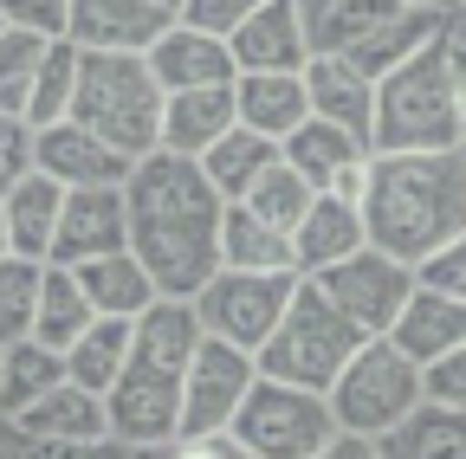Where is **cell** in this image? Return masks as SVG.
I'll return each mask as SVG.
<instances>
[{
    "label": "cell",
    "mask_w": 466,
    "mask_h": 459,
    "mask_svg": "<svg viewBox=\"0 0 466 459\" xmlns=\"http://www.w3.org/2000/svg\"><path fill=\"white\" fill-rule=\"evenodd\" d=\"M124 201H130V253L156 278V292L195 298L220 272V214H227L201 162L175 149H149L143 162H130Z\"/></svg>",
    "instance_id": "6da1fadb"
},
{
    "label": "cell",
    "mask_w": 466,
    "mask_h": 459,
    "mask_svg": "<svg viewBox=\"0 0 466 459\" xmlns=\"http://www.w3.org/2000/svg\"><path fill=\"white\" fill-rule=\"evenodd\" d=\"M370 246L428 265L466 234V149H376L363 182Z\"/></svg>",
    "instance_id": "7a4b0ae2"
},
{
    "label": "cell",
    "mask_w": 466,
    "mask_h": 459,
    "mask_svg": "<svg viewBox=\"0 0 466 459\" xmlns=\"http://www.w3.org/2000/svg\"><path fill=\"white\" fill-rule=\"evenodd\" d=\"M201 350V317L188 298H156L137 324H130V356L116 369L104 414H110V440L124 446H168L182 434V388H188V363Z\"/></svg>",
    "instance_id": "3957f363"
},
{
    "label": "cell",
    "mask_w": 466,
    "mask_h": 459,
    "mask_svg": "<svg viewBox=\"0 0 466 459\" xmlns=\"http://www.w3.org/2000/svg\"><path fill=\"white\" fill-rule=\"evenodd\" d=\"M162 104H168V91L149 72L143 52H85L78 45L72 124H85L110 149H124L130 162H143L149 149H162Z\"/></svg>",
    "instance_id": "277c9868"
},
{
    "label": "cell",
    "mask_w": 466,
    "mask_h": 459,
    "mask_svg": "<svg viewBox=\"0 0 466 459\" xmlns=\"http://www.w3.org/2000/svg\"><path fill=\"white\" fill-rule=\"evenodd\" d=\"M376 149H466L460 130V97H453V65L447 39L421 45L415 59L376 78Z\"/></svg>",
    "instance_id": "5b68a950"
},
{
    "label": "cell",
    "mask_w": 466,
    "mask_h": 459,
    "mask_svg": "<svg viewBox=\"0 0 466 459\" xmlns=\"http://www.w3.org/2000/svg\"><path fill=\"white\" fill-rule=\"evenodd\" d=\"M363 330L350 324L330 298H324V284L318 278H299V292H291V304H285V317H279V330L259 343V375H272V382H291V388H318V394H330V382H337V369L363 350Z\"/></svg>",
    "instance_id": "8992f818"
},
{
    "label": "cell",
    "mask_w": 466,
    "mask_h": 459,
    "mask_svg": "<svg viewBox=\"0 0 466 459\" xmlns=\"http://www.w3.org/2000/svg\"><path fill=\"white\" fill-rule=\"evenodd\" d=\"M330 414L343 434H370V440H389L408 414L428 408V388H421V363L401 356L389 336H370L357 356H350L330 382Z\"/></svg>",
    "instance_id": "52a82bcc"
},
{
    "label": "cell",
    "mask_w": 466,
    "mask_h": 459,
    "mask_svg": "<svg viewBox=\"0 0 466 459\" xmlns=\"http://www.w3.org/2000/svg\"><path fill=\"white\" fill-rule=\"evenodd\" d=\"M227 434L240 440L253 459H311L337 434V414H330V401L318 388H291V382L259 375Z\"/></svg>",
    "instance_id": "ba28073f"
},
{
    "label": "cell",
    "mask_w": 466,
    "mask_h": 459,
    "mask_svg": "<svg viewBox=\"0 0 466 459\" xmlns=\"http://www.w3.org/2000/svg\"><path fill=\"white\" fill-rule=\"evenodd\" d=\"M299 278L305 272H227L220 265L188 304H195V317H201L208 336H220V343H233V350H253L259 356V343L279 330L291 292H299Z\"/></svg>",
    "instance_id": "9c48e42d"
},
{
    "label": "cell",
    "mask_w": 466,
    "mask_h": 459,
    "mask_svg": "<svg viewBox=\"0 0 466 459\" xmlns=\"http://www.w3.org/2000/svg\"><path fill=\"white\" fill-rule=\"evenodd\" d=\"M318 284H324V298H330L350 324H357L363 336H389L395 317L408 311V298H415L421 272H415V265H401V259H389L382 246H357L350 259L324 265Z\"/></svg>",
    "instance_id": "30bf717a"
},
{
    "label": "cell",
    "mask_w": 466,
    "mask_h": 459,
    "mask_svg": "<svg viewBox=\"0 0 466 459\" xmlns=\"http://www.w3.org/2000/svg\"><path fill=\"white\" fill-rule=\"evenodd\" d=\"M253 382H259L253 350H233V343H220V336L201 330V350H195V363H188V388H182V434H175V440L227 434L233 414H240V401L253 394Z\"/></svg>",
    "instance_id": "8fae6325"
},
{
    "label": "cell",
    "mask_w": 466,
    "mask_h": 459,
    "mask_svg": "<svg viewBox=\"0 0 466 459\" xmlns=\"http://www.w3.org/2000/svg\"><path fill=\"white\" fill-rule=\"evenodd\" d=\"M285 162L299 168V175L318 188V195H337V201H357L363 207V182H370V136H357V130H337V124H324V117H305L299 130H291L285 143Z\"/></svg>",
    "instance_id": "7c38bea8"
},
{
    "label": "cell",
    "mask_w": 466,
    "mask_h": 459,
    "mask_svg": "<svg viewBox=\"0 0 466 459\" xmlns=\"http://www.w3.org/2000/svg\"><path fill=\"white\" fill-rule=\"evenodd\" d=\"M175 20H182L175 0H72L66 39L85 52H149Z\"/></svg>",
    "instance_id": "4fadbf2b"
},
{
    "label": "cell",
    "mask_w": 466,
    "mask_h": 459,
    "mask_svg": "<svg viewBox=\"0 0 466 459\" xmlns=\"http://www.w3.org/2000/svg\"><path fill=\"white\" fill-rule=\"evenodd\" d=\"M124 246H130V201H124V182H110V188H66L52 265H85V259H104V253H124Z\"/></svg>",
    "instance_id": "5bb4252c"
},
{
    "label": "cell",
    "mask_w": 466,
    "mask_h": 459,
    "mask_svg": "<svg viewBox=\"0 0 466 459\" xmlns=\"http://www.w3.org/2000/svg\"><path fill=\"white\" fill-rule=\"evenodd\" d=\"M33 168L52 175L58 188H110V182H130V155L110 149L104 136H91L72 117L33 130Z\"/></svg>",
    "instance_id": "9a60e30c"
},
{
    "label": "cell",
    "mask_w": 466,
    "mask_h": 459,
    "mask_svg": "<svg viewBox=\"0 0 466 459\" xmlns=\"http://www.w3.org/2000/svg\"><path fill=\"white\" fill-rule=\"evenodd\" d=\"M305 97H311V117H324L337 130H357V136L376 130V78L343 52H311L305 59Z\"/></svg>",
    "instance_id": "2e32d148"
},
{
    "label": "cell",
    "mask_w": 466,
    "mask_h": 459,
    "mask_svg": "<svg viewBox=\"0 0 466 459\" xmlns=\"http://www.w3.org/2000/svg\"><path fill=\"white\" fill-rule=\"evenodd\" d=\"M149 72L162 78V91H195V85H233L240 78V65H233V45L227 39H214V33H201V26H188V20H175L149 52Z\"/></svg>",
    "instance_id": "e0dca14e"
},
{
    "label": "cell",
    "mask_w": 466,
    "mask_h": 459,
    "mask_svg": "<svg viewBox=\"0 0 466 459\" xmlns=\"http://www.w3.org/2000/svg\"><path fill=\"white\" fill-rule=\"evenodd\" d=\"M401 7H408V0H299V20H305L311 52H343V59H363Z\"/></svg>",
    "instance_id": "ac0fdd59"
},
{
    "label": "cell",
    "mask_w": 466,
    "mask_h": 459,
    "mask_svg": "<svg viewBox=\"0 0 466 459\" xmlns=\"http://www.w3.org/2000/svg\"><path fill=\"white\" fill-rule=\"evenodd\" d=\"M227 45H233V65H240V72H305V59H311L299 0H266Z\"/></svg>",
    "instance_id": "d6986e66"
},
{
    "label": "cell",
    "mask_w": 466,
    "mask_h": 459,
    "mask_svg": "<svg viewBox=\"0 0 466 459\" xmlns=\"http://www.w3.org/2000/svg\"><path fill=\"white\" fill-rule=\"evenodd\" d=\"M357 246H370L363 207H357V201H337V195H311L305 220L291 226V265H299L305 278H318L324 265L350 259Z\"/></svg>",
    "instance_id": "ffe728a7"
},
{
    "label": "cell",
    "mask_w": 466,
    "mask_h": 459,
    "mask_svg": "<svg viewBox=\"0 0 466 459\" xmlns=\"http://www.w3.org/2000/svg\"><path fill=\"white\" fill-rule=\"evenodd\" d=\"M233 124H240V110H233V85H195V91H168L162 104V149L175 155H208Z\"/></svg>",
    "instance_id": "44dd1931"
},
{
    "label": "cell",
    "mask_w": 466,
    "mask_h": 459,
    "mask_svg": "<svg viewBox=\"0 0 466 459\" xmlns=\"http://www.w3.org/2000/svg\"><path fill=\"white\" fill-rule=\"evenodd\" d=\"M233 110H240V124L285 143L311 117V97H305V72H240L233 78Z\"/></svg>",
    "instance_id": "7402d4cb"
},
{
    "label": "cell",
    "mask_w": 466,
    "mask_h": 459,
    "mask_svg": "<svg viewBox=\"0 0 466 459\" xmlns=\"http://www.w3.org/2000/svg\"><path fill=\"white\" fill-rule=\"evenodd\" d=\"M389 343L401 356H415V363H434V356L460 350L466 343V298H447V292H434V284H415V298H408V311L395 317Z\"/></svg>",
    "instance_id": "603a6c76"
},
{
    "label": "cell",
    "mask_w": 466,
    "mask_h": 459,
    "mask_svg": "<svg viewBox=\"0 0 466 459\" xmlns=\"http://www.w3.org/2000/svg\"><path fill=\"white\" fill-rule=\"evenodd\" d=\"M0 214H7V240H14L20 259H52L58 214H66V188H58L52 175H39V168H26V175L0 195Z\"/></svg>",
    "instance_id": "cb8c5ba5"
},
{
    "label": "cell",
    "mask_w": 466,
    "mask_h": 459,
    "mask_svg": "<svg viewBox=\"0 0 466 459\" xmlns=\"http://www.w3.org/2000/svg\"><path fill=\"white\" fill-rule=\"evenodd\" d=\"M14 427H26V434H39V440H110V414H104V394H91V388H78L72 375L58 382V388H46L33 408H20V414H7Z\"/></svg>",
    "instance_id": "d4e9b609"
},
{
    "label": "cell",
    "mask_w": 466,
    "mask_h": 459,
    "mask_svg": "<svg viewBox=\"0 0 466 459\" xmlns=\"http://www.w3.org/2000/svg\"><path fill=\"white\" fill-rule=\"evenodd\" d=\"M78 272V284H85V298H91V311L97 317H143L162 292H156V278L143 272V259L124 246V253H104V259H85V265H72Z\"/></svg>",
    "instance_id": "484cf974"
},
{
    "label": "cell",
    "mask_w": 466,
    "mask_h": 459,
    "mask_svg": "<svg viewBox=\"0 0 466 459\" xmlns=\"http://www.w3.org/2000/svg\"><path fill=\"white\" fill-rule=\"evenodd\" d=\"M220 265L227 272H299L291 265V234H279L272 220H259L240 201H227L220 214Z\"/></svg>",
    "instance_id": "4316f807"
},
{
    "label": "cell",
    "mask_w": 466,
    "mask_h": 459,
    "mask_svg": "<svg viewBox=\"0 0 466 459\" xmlns=\"http://www.w3.org/2000/svg\"><path fill=\"white\" fill-rule=\"evenodd\" d=\"M91 324H97V311H91V298H85L78 272L46 259V278H39V311H33V336L46 343V350L66 356V350H72V343H78Z\"/></svg>",
    "instance_id": "83f0119b"
},
{
    "label": "cell",
    "mask_w": 466,
    "mask_h": 459,
    "mask_svg": "<svg viewBox=\"0 0 466 459\" xmlns=\"http://www.w3.org/2000/svg\"><path fill=\"white\" fill-rule=\"evenodd\" d=\"M279 155H285V149H279L272 136H259V130H247V124H233V130L201 155V175L220 188V201H240V195L266 175Z\"/></svg>",
    "instance_id": "f1b7e54d"
},
{
    "label": "cell",
    "mask_w": 466,
    "mask_h": 459,
    "mask_svg": "<svg viewBox=\"0 0 466 459\" xmlns=\"http://www.w3.org/2000/svg\"><path fill=\"white\" fill-rule=\"evenodd\" d=\"M58 382H66V356H58V350H46L39 336L7 343V350H0V414L33 408V401L46 388H58Z\"/></svg>",
    "instance_id": "f546056e"
},
{
    "label": "cell",
    "mask_w": 466,
    "mask_h": 459,
    "mask_svg": "<svg viewBox=\"0 0 466 459\" xmlns=\"http://www.w3.org/2000/svg\"><path fill=\"white\" fill-rule=\"evenodd\" d=\"M130 324L137 317H97L72 350H66V375L78 388H91V394H110L116 369H124V356H130Z\"/></svg>",
    "instance_id": "4dcf8cb0"
},
{
    "label": "cell",
    "mask_w": 466,
    "mask_h": 459,
    "mask_svg": "<svg viewBox=\"0 0 466 459\" xmlns=\"http://www.w3.org/2000/svg\"><path fill=\"white\" fill-rule=\"evenodd\" d=\"M382 459H466V414L460 408H421V414H408L382 440Z\"/></svg>",
    "instance_id": "1f68e13d"
},
{
    "label": "cell",
    "mask_w": 466,
    "mask_h": 459,
    "mask_svg": "<svg viewBox=\"0 0 466 459\" xmlns=\"http://www.w3.org/2000/svg\"><path fill=\"white\" fill-rule=\"evenodd\" d=\"M46 33H26V26H0V117L26 124V97H33V78L46 65Z\"/></svg>",
    "instance_id": "d6a6232c"
},
{
    "label": "cell",
    "mask_w": 466,
    "mask_h": 459,
    "mask_svg": "<svg viewBox=\"0 0 466 459\" xmlns=\"http://www.w3.org/2000/svg\"><path fill=\"white\" fill-rule=\"evenodd\" d=\"M72 91H78V45L72 39H52L46 45V65L33 78V97H26V130H46L58 117H72Z\"/></svg>",
    "instance_id": "836d02e7"
},
{
    "label": "cell",
    "mask_w": 466,
    "mask_h": 459,
    "mask_svg": "<svg viewBox=\"0 0 466 459\" xmlns=\"http://www.w3.org/2000/svg\"><path fill=\"white\" fill-rule=\"evenodd\" d=\"M311 195H318V188H311V182L299 175V168H291V162L279 155V162L266 168V175H259V182H253V188L240 195V207H253L259 220H272V226H279V234H291V226L305 220Z\"/></svg>",
    "instance_id": "e575fe53"
},
{
    "label": "cell",
    "mask_w": 466,
    "mask_h": 459,
    "mask_svg": "<svg viewBox=\"0 0 466 459\" xmlns=\"http://www.w3.org/2000/svg\"><path fill=\"white\" fill-rule=\"evenodd\" d=\"M39 278H46V259H20V253L0 259V350L20 343V336H33Z\"/></svg>",
    "instance_id": "d590c367"
},
{
    "label": "cell",
    "mask_w": 466,
    "mask_h": 459,
    "mask_svg": "<svg viewBox=\"0 0 466 459\" xmlns=\"http://www.w3.org/2000/svg\"><path fill=\"white\" fill-rule=\"evenodd\" d=\"M0 459H130L124 440H39L0 414Z\"/></svg>",
    "instance_id": "8d00e7d4"
},
{
    "label": "cell",
    "mask_w": 466,
    "mask_h": 459,
    "mask_svg": "<svg viewBox=\"0 0 466 459\" xmlns=\"http://www.w3.org/2000/svg\"><path fill=\"white\" fill-rule=\"evenodd\" d=\"M421 388H428V408H460L466 414V343L421 363Z\"/></svg>",
    "instance_id": "74e56055"
},
{
    "label": "cell",
    "mask_w": 466,
    "mask_h": 459,
    "mask_svg": "<svg viewBox=\"0 0 466 459\" xmlns=\"http://www.w3.org/2000/svg\"><path fill=\"white\" fill-rule=\"evenodd\" d=\"M259 7H266V0H182V20L201 26V33H214V39H233Z\"/></svg>",
    "instance_id": "f35d334b"
},
{
    "label": "cell",
    "mask_w": 466,
    "mask_h": 459,
    "mask_svg": "<svg viewBox=\"0 0 466 459\" xmlns=\"http://www.w3.org/2000/svg\"><path fill=\"white\" fill-rule=\"evenodd\" d=\"M0 20H7V26H26V33H46V39H66L72 0H0Z\"/></svg>",
    "instance_id": "ab89813d"
},
{
    "label": "cell",
    "mask_w": 466,
    "mask_h": 459,
    "mask_svg": "<svg viewBox=\"0 0 466 459\" xmlns=\"http://www.w3.org/2000/svg\"><path fill=\"white\" fill-rule=\"evenodd\" d=\"M421 272V284H434V292H447V298H466V234L453 240V246H441L428 265H415Z\"/></svg>",
    "instance_id": "60d3db41"
},
{
    "label": "cell",
    "mask_w": 466,
    "mask_h": 459,
    "mask_svg": "<svg viewBox=\"0 0 466 459\" xmlns=\"http://www.w3.org/2000/svg\"><path fill=\"white\" fill-rule=\"evenodd\" d=\"M26 168H33V130L14 124V117H0V195H7Z\"/></svg>",
    "instance_id": "b9f144b4"
},
{
    "label": "cell",
    "mask_w": 466,
    "mask_h": 459,
    "mask_svg": "<svg viewBox=\"0 0 466 459\" xmlns=\"http://www.w3.org/2000/svg\"><path fill=\"white\" fill-rule=\"evenodd\" d=\"M168 459H253L233 434H195V440H168Z\"/></svg>",
    "instance_id": "7bdbcfd3"
},
{
    "label": "cell",
    "mask_w": 466,
    "mask_h": 459,
    "mask_svg": "<svg viewBox=\"0 0 466 459\" xmlns=\"http://www.w3.org/2000/svg\"><path fill=\"white\" fill-rule=\"evenodd\" d=\"M447 65H453V97H460V130H466V7L447 14Z\"/></svg>",
    "instance_id": "ee69618b"
},
{
    "label": "cell",
    "mask_w": 466,
    "mask_h": 459,
    "mask_svg": "<svg viewBox=\"0 0 466 459\" xmlns=\"http://www.w3.org/2000/svg\"><path fill=\"white\" fill-rule=\"evenodd\" d=\"M311 459H382V440H370V434H343V427H337Z\"/></svg>",
    "instance_id": "f6af8a7d"
},
{
    "label": "cell",
    "mask_w": 466,
    "mask_h": 459,
    "mask_svg": "<svg viewBox=\"0 0 466 459\" xmlns=\"http://www.w3.org/2000/svg\"><path fill=\"white\" fill-rule=\"evenodd\" d=\"M130 459H168V446H130Z\"/></svg>",
    "instance_id": "bcb514c9"
},
{
    "label": "cell",
    "mask_w": 466,
    "mask_h": 459,
    "mask_svg": "<svg viewBox=\"0 0 466 459\" xmlns=\"http://www.w3.org/2000/svg\"><path fill=\"white\" fill-rule=\"evenodd\" d=\"M408 7H441L447 14V7H460V0H408Z\"/></svg>",
    "instance_id": "7dc6e473"
},
{
    "label": "cell",
    "mask_w": 466,
    "mask_h": 459,
    "mask_svg": "<svg viewBox=\"0 0 466 459\" xmlns=\"http://www.w3.org/2000/svg\"><path fill=\"white\" fill-rule=\"evenodd\" d=\"M14 253V240H7V214H0V259H7Z\"/></svg>",
    "instance_id": "c3c4849f"
},
{
    "label": "cell",
    "mask_w": 466,
    "mask_h": 459,
    "mask_svg": "<svg viewBox=\"0 0 466 459\" xmlns=\"http://www.w3.org/2000/svg\"><path fill=\"white\" fill-rule=\"evenodd\" d=\"M175 7H182V0H175Z\"/></svg>",
    "instance_id": "681fc988"
},
{
    "label": "cell",
    "mask_w": 466,
    "mask_h": 459,
    "mask_svg": "<svg viewBox=\"0 0 466 459\" xmlns=\"http://www.w3.org/2000/svg\"><path fill=\"white\" fill-rule=\"evenodd\" d=\"M0 26H7V20H0Z\"/></svg>",
    "instance_id": "f907efd6"
},
{
    "label": "cell",
    "mask_w": 466,
    "mask_h": 459,
    "mask_svg": "<svg viewBox=\"0 0 466 459\" xmlns=\"http://www.w3.org/2000/svg\"><path fill=\"white\" fill-rule=\"evenodd\" d=\"M460 7H466V0H460Z\"/></svg>",
    "instance_id": "816d5d0a"
}]
</instances>
